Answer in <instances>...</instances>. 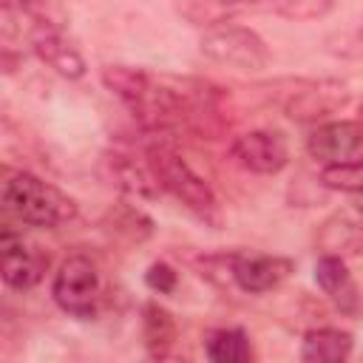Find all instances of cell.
<instances>
[{
    "label": "cell",
    "instance_id": "obj_1",
    "mask_svg": "<svg viewBox=\"0 0 363 363\" xmlns=\"http://www.w3.org/2000/svg\"><path fill=\"white\" fill-rule=\"evenodd\" d=\"M0 204L17 224L37 230H60L79 216L77 201L65 190L28 170L3 173Z\"/></svg>",
    "mask_w": 363,
    "mask_h": 363
},
{
    "label": "cell",
    "instance_id": "obj_2",
    "mask_svg": "<svg viewBox=\"0 0 363 363\" xmlns=\"http://www.w3.org/2000/svg\"><path fill=\"white\" fill-rule=\"evenodd\" d=\"M145 159L159 182V187L173 196L179 204H184L193 216H199L204 224L218 227L221 224V207L216 199V190L204 182V176H199L190 162L164 139L156 136V142H150L145 147Z\"/></svg>",
    "mask_w": 363,
    "mask_h": 363
},
{
    "label": "cell",
    "instance_id": "obj_3",
    "mask_svg": "<svg viewBox=\"0 0 363 363\" xmlns=\"http://www.w3.org/2000/svg\"><path fill=\"white\" fill-rule=\"evenodd\" d=\"M349 85L332 77H320V79H284L278 82L275 91V102L281 105V111L303 125H318L323 119H329L332 113H337L340 108H346L349 102Z\"/></svg>",
    "mask_w": 363,
    "mask_h": 363
},
{
    "label": "cell",
    "instance_id": "obj_4",
    "mask_svg": "<svg viewBox=\"0 0 363 363\" xmlns=\"http://www.w3.org/2000/svg\"><path fill=\"white\" fill-rule=\"evenodd\" d=\"M51 298L65 315L79 318V320H91L102 306V275H99V267L82 252L68 255L54 272Z\"/></svg>",
    "mask_w": 363,
    "mask_h": 363
},
{
    "label": "cell",
    "instance_id": "obj_5",
    "mask_svg": "<svg viewBox=\"0 0 363 363\" xmlns=\"http://www.w3.org/2000/svg\"><path fill=\"white\" fill-rule=\"evenodd\" d=\"M199 48L213 62L241 68V71H261L269 65V48L264 37L250 26L227 23V26L210 28L201 34Z\"/></svg>",
    "mask_w": 363,
    "mask_h": 363
},
{
    "label": "cell",
    "instance_id": "obj_6",
    "mask_svg": "<svg viewBox=\"0 0 363 363\" xmlns=\"http://www.w3.org/2000/svg\"><path fill=\"white\" fill-rule=\"evenodd\" d=\"M48 269V252L37 244H28L17 227L9 221L0 230V275L9 289L26 292L34 289Z\"/></svg>",
    "mask_w": 363,
    "mask_h": 363
},
{
    "label": "cell",
    "instance_id": "obj_7",
    "mask_svg": "<svg viewBox=\"0 0 363 363\" xmlns=\"http://www.w3.org/2000/svg\"><path fill=\"white\" fill-rule=\"evenodd\" d=\"M295 272V264L284 255H267V252H227V281L235 284L247 295H264L278 289L289 275Z\"/></svg>",
    "mask_w": 363,
    "mask_h": 363
},
{
    "label": "cell",
    "instance_id": "obj_8",
    "mask_svg": "<svg viewBox=\"0 0 363 363\" xmlns=\"http://www.w3.org/2000/svg\"><path fill=\"white\" fill-rule=\"evenodd\" d=\"M31 54L45 62L62 79H82L88 74V62L77 43L68 37V28L60 26H26Z\"/></svg>",
    "mask_w": 363,
    "mask_h": 363
},
{
    "label": "cell",
    "instance_id": "obj_9",
    "mask_svg": "<svg viewBox=\"0 0 363 363\" xmlns=\"http://www.w3.org/2000/svg\"><path fill=\"white\" fill-rule=\"evenodd\" d=\"M230 159L255 176H275L289 164V145L278 130H247L230 142Z\"/></svg>",
    "mask_w": 363,
    "mask_h": 363
},
{
    "label": "cell",
    "instance_id": "obj_10",
    "mask_svg": "<svg viewBox=\"0 0 363 363\" xmlns=\"http://www.w3.org/2000/svg\"><path fill=\"white\" fill-rule=\"evenodd\" d=\"M306 153L323 164L363 159V122L357 119L318 122L306 136Z\"/></svg>",
    "mask_w": 363,
    "mask_h": 363
},
{
    "label": "cell",
    "instance_id": "obj_11",
    "mask_svg": "<svg viewBox=\"0 0 363 363\" xmlns=\"http://www.w3.org/2000/svg\"><path fill=\"white\" fill-rule=\"evenodd\" d=\"M315 284L332 301V306L340 315H346V318L363 315V292H360L354 275L349 272L346 258L318 255V261H315Z\"/></svg>",
    "mask_w": 363,
    "mask_h": 363
},
{
    "label": "cell",
    "instance_id": "obj_12",
    "mask_svg": "<svg viewBox=\"0 0 363 363\" xmlns=\"http://www.w3.org/2000/svg\"><path fill=\"white\" fill-rule=\"evenodd\" d=\"M261 11H264V0H176V14L187 26L204 31Z\"/></svg>",
    "mask_w": 363,
    "mask_h": 363
},
{
    "label": "cell",
    "instance_id": "obj_13",
    "mask_svg": "<svg viewBox=\"0 0 363 363\" xmlns=\"http://www.w3.org/2000/svg\"><path fill=\"white\" fill-rule=\"evenodd\" d=\"M320 255L354 258L363 255V210H340L332 213L315 235Z\"/></svg>",
    "mask_w": 363,
    "mask_h": 363
},
{
    "label": "cell",
    "instance_id": "obj_14",
    "mask_svg": "<svg viewBox=\"0 0 363 363\" xmlns=\"http://www.w3.org/2000/svg\"><path fill=\"white\" fill-rule=\"evenodd\" d=\"M105 167L108 176L113 179V184L128 196V199H142V201H153L159 199L162 187L147 164V159H136L128 150H108L105 153Z\"/></svg>",
    "mask_w": 363,
    "mask_h": 363
},
{
    "label": "cell",
    "instance_id": "obj_15",
    "mask_svg": "<svg viewBox=\"0 0 363 363\" xmlns=\"http://www.w3.org/2000/svg\"><path fill=\"white\" fill-rule=\"evenodd\" d=\"M179 337V323L176 318L156 301H147L142 306V343L153 360H162L170 354Z\"/></svg>",
    "mask_w": 363,
    "mask_h": 363
},
{
    "label": "cell",
    "instance_id": "obj_16",
    "mask_svg": "<svg viewBox=\"0 0 363 363\" xmlns=\"http://www.w3.org/2000/svg\"><path fill=\"white\" fill-rule=\"evenodd\" d=\"M354 337L346 329L335 326H318L309 329L301 340V360L306 363H340L352 354Z\"/></svg>",
    "mask_w": 363,
    "mask_h": 363
},
{
    "label": "cell",
    "instance_id": "obj_17",
    "mask_svg": "<svg viewBox=\"0 0 363 363\" xmlns=\"http://www.w3.org/2000/svg\"><path fill=\"white\" fill-rule=\"evenodd\" d=\"M204 354L213 363H250L255 357L250 335L238 326H221L213 329L204 337Z\"/></svg>",
    "mask_w": 363,
    "mask_h": 363
},
{
    "label": "cell",
    "instance_id": "obj_18",
    "mask_svg": "<svg viewBox=\"0 0 363 363\" xmlns=\"http://www.w3.org/2000/svg\"><path fill=\"white\" fill-rule=\"evenodd\" d=\"M337 0H264V11L289 23H312L323 20L335 11Z\"/></svg>",
    "mask_w": 363,
    "mask_h": 363
},
{
    "label": "cell",
    "instance_id": "obj_19",
    "mask_svg": "<svg viewBox=\"0 0 363 363\" xmlns=\"http://www.w3.org/2000/svg\"><path fill=\"white\" fill-rule=\"evenodd\" d=\"M320 187L337 190V193H363V159L340 162V164H323L318 176Z\"/></svg>",
    "mask_w": 363,
    "mask_h": 363
},
{
    "label": "cell",
    "instance_id": "obj_20",
    "mask_svg": "<svg viewBox=\"0 0 363 363\" xmlns=\"http://www.w3.org/2000/svg\"><path fill=\"white\" fill-rule=\"evenodd\" d=\"M108 224L116 235H125L128 241H145L153 233V221L133 204H122L108 213Z\"/></svg>",
    "mask_w": 363,
    "mask_h": 363
},
{
    "label": "cell",
    "instance_id": "obj_21",
    "mask_svg": "<svg viewBox=\"0 0 363 363\" xmlns=\"http://www.w3.org/2000/svg\"><path fill=\"white\" fill-rule=\"evenodd\" d=\"M326 51L337 60H363V23L332 31L326 37Z\"/></svg>",
    "mask_w": 363,
    "mask_h": 363
},
{
    "label": "cell",
    "instance_id": "obj_22",
    "mask_svg": "<svg viewBox=\"0 0 363 363\" xmlns=\"http://www.w3.org/2000/svg\"><path fill=\"white\" fill-rule=\"evenodd\" d=\"M145 284H147V289H153L159 295H170L179 284V272L167 261H153L145 272Z\"/></svg>",
    "mask_w": 363,
    "mask_h": 363
},
{
    "label": "cell",
    "instance_id": "obj_23",
    "mask_svg": "<svg viewBox=\"0 0 363 363\" xmlns=\"http://www.w3.org/2000/svg\"><path fill=\"white\" fill-rule=\"evenodd\" d=\"M360 113H363V105H360Z\"/></svg>",
    "mask_w": 363,
    "mask_h": 363
},
{
    "label": "cell",
    "instance_id": "obj_24",
    "mask_svg": "<svg viewBox=\"0 0 363 363\" xmlns=\"http://www.w3.org/2000/svg\"><path fill=\"white\" fill-rule=\"evenodd\" d=\"M360 210H363V207H360Z\"/></svg>",
    "mask_w": 363,
    "mask_h": 363
}]
</instances>
